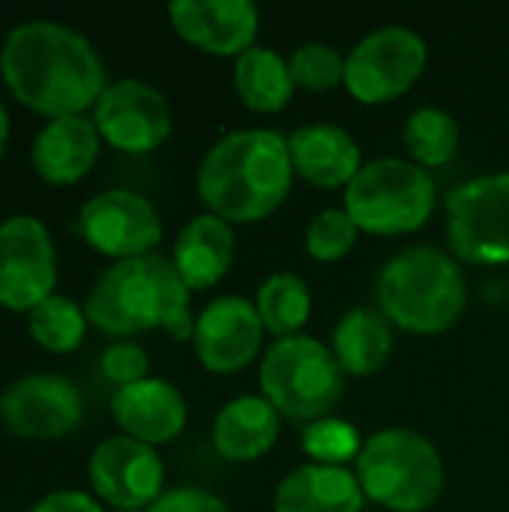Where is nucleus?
Returning a JSON list of instances; mask_svg holds the SVG:
<instances>
[{
  "mask_svg": "<svg viewBox=\"0 0 509 512\" xmlns=\"http://www.w3.org/2000/svg\"><path fill=\"white\" fill-rule=\"evenodd\" d=\"M0 78L24 108L48 120L84 114L108 87L93 42L75 27L48 18L21 21L6 33Z\"/></svg>",
  "mask_w": 509,
  "mask_h": 512,
  "instance_id": "f257e3e1",
  "label": "nucleus"
},
{
  "mask_svg": "<svg viewBox=\"0 0 509 512\" xmlns=\"http://www.w3.org/2000/svg\"><path fill=\"white\" fill-rule=\"evenodd\" d=\"M294 162L288 135L276 129H237L201 159L198 195L207 213L225 222H261L291 195Z\"/></svg>",
  "mask_w": 509,
  "mask_h": 512,
  "instance_id": "f03ea898",
  "label": "nucleus"
},
{
  "mask_svg": "<svg viewBox=\"0 0 509 512\" xmlns=\"http://www.w3.org/2000/svg\"><path fill=\"white\" fill-rule=\"evenodd\" d=\"M192 291L165 255H141L111 264L90 288L84 312L108 336H135L165 330L177 342L192 339Z\"/></svg>",
  "mask_w": 509,
  "mask_h": 512,
  "instance_id": "7ed1b4c3",
  "label": "nucleus"
},
{
  "mask_svg": "<svg viewBox=\"0 0 509 512\" xmlns=\"http://www.w3.org/2000/svg\"><path fill=\"white\" fill-rule=\"evenodd\" d=\"M378 312L417 336L450 330L468 303L459 261L435 246H408L396 252L375 285Z\"/></svg>",
  "mask_w": 509,
  "mask_h": 512,
  "instance_id": "20e7f679",
  "label": "nucleus"
},
{
  "mask_svg": "<svg viewBox=\"0 0 509 512\" xmlns=\"http://www.w3.org/2000/svg\"><path fill=\"white\" fill-rule=\"evenodd\" d=\"M354 474L369 501L393 512L432 510L447 480L438 447L414 429H381L366 438Z\"/></svg>",
  "mask_w": 509,
  "mask_h": 512,
  "instance_id": "39448f33",
  "label": "nucleus"
},
{
  "mask_svg": "<svg viewBox=\"0 0 509 512\" xmlns=\"http://www.w3.org/2000/svg\"><path fill=\"white\" fill-rule=\"evenodd\" d=\"M438 189L426 168L411 159L363 162L357 177L345 186V213L366 234L396 237L411 234L435 213Z\"/></svg>",
  "mask_w": 509,
  "mask_h": 512,
  "instance_id": "423d86ee",
  "label": "nucleus"
},
{
  "mask_svg": "<svg viewBox=\"0 0 509 512\" xmlns=\"http://www.w3.org/2000/svg\"><path fill=\"white\" fill-rule=\"evenodd\" d=\"M264 399L291 420H321L339 405L345 393V372L336 354L312 339H276L261 360Z\"/></svg>",
  "mask_w": 509,
  "mask_h": 512,
  "instance_id": "0eeeda50",
  "label": "nucleus"
},
{
  "mask_svg": "<svg viewBox=\"0 0 509 512\" xmlns=\"http://www.w3.org/2000/svg\"><path fill=\"white\" fill-rule=\"evenodd\" d=\"M447 240L465 264H509V171L474 177L450 192Z\"/></svg>",
  "mask_w": 509,
  "mask_h": 512,
  "instance_id": "6e6552de",
  "label": "nucleus"
},
{
  "mask_svg": "<svg viewBox=\"0 0 509 512\" xmlns=\"http://www.w3.org/2000/svg\"><path fill=\"white\" fill-rule=\"evenodd\" d=\"M429 63L420 33L390 24L363 36L345 60V87L363 105H384L405 96Z\"/></svg>",
  "mask_w": 509,
  "mask_h": 512,
  "instance_id": "1a4fd4ad",
  "label": "nucleus"
},
{
  "mask_svg": "<svg viewBox=\"0 0 509 512\" xmlns=\"http://www.w3.org/2000/svg\"><path fill=\"white\" fill-rule=\"evenodd\" d=\"M57 288V249L48 228L27 213L0 222V306L33 312Z\"/></svg>",
  "mask_w": 509,
  "mask_h": 512,
  "instance_id": "9d476101",
  "label": "nucleus"
},
{
  "mask_svg": "<svg viewBox=\"0 0 509 512\" xmlns=\"http://www.w3.org/2000/svg\"><path fill=\"white\" fill-rule=\"evenodd\" d=\"M78 231L84 243L99 255L129 261L153 255L162 240V216L144 195L129 189H108L81 207Z\"/></svg>",
  "mask_w": 509,
  "mask_h": 512,
  "instance_id": "9b49d317",
  "label": "nucleus"
},
{
  "mask_svg": "<svg viewBox=\"0 0 509 512\" xmlns=\"http://www.w3.org/2000/svg\"><path fill=\"white\" fill-rule=\"evenodd\" d=\"M93 123L114 150L150 153L168 141L174 117L159 87L138 78H120L111 81L93 105Z\"/></svg>",
  "mask_w": 509,
  "mask_h": 512,
  "instance_id": "f8f14e48",
  "label": "nucleus"
},
{
  "mask_svg": "<svg viewBox=\"0 0 509 512\" xmlns=\"http://www.w3.org/2000/svg\"><path fill=\"white\" fill-rule=\"evenodd\" d=\"M87 477L93 498L114 510L141 512L165 495V465L156 447L126 435H111L96 444Z\"/></svg>",
  "mask_w": 509,
  "mask_h": 512,
  "instance_id": "ddd939ff",
  "label": "nucleus"
},
{
  "mask_svg": "<svg viewBox=\"0 0 509 512\" xmlns=\"http://www.w3.org/2000/svg\"><path fill=\"white\" fill-rule=\"evenodd\" d=\"M81 417V390L63 375H24L0 396V423L15 438L54 441L78 429Z\"/></svg>",
  "mask_w": 509,
  "mask_h": 512,
  "instance_id": "4468645a",
  "label": "nucleus"
},
{
  "mask_svg": "<svg viewBox=\"0 0 509 512\" xmlns=\"http://www.w3.org/2000/svg\"><path fill=\"white\" fill-rule=\"evenodd\" d=\"M264 324L255 303L243 297H216L195 318L192 345L201 366L213 375H231L249 366L264 345Z\"/></svg>",
  "mask_w": 509,
  "mask_h": 512,
  "instance_id": "2eb2a0df",
  "label": "nucleus"
},
{
  "mask_svg": "<svg viewBox=\"0 0 509 512\" xmlns=\"http://www.w3.org/2000/svg\"><path fill=\"white\" fill-rule=\"evenodd\" d=\"M168 18L192 48L234 60L255 45L261 24L258 6L249 0H174Z\"/></svg>",
  "mask_w": 509,
  "mask_h": 512,
  "instance_id": "dca6fc26",
  "label": "nucleus"
},
{
  "mask_svg": "<svg viewBox=\"0 0 509 512\" xmlns=\"http://www.w3.org/2000/svg\"><path fill=\"white\" fill-rule=\"evenodd\" d=\"M114 423L141 444H168L186 429V399L165 378H144L111 396Z\"/></svg>",
  "mask_w": 509,
  "mask_h": 512,
  "instance_id": "f3484780",
  "label": "nucleus"
},
{
  "mask_svg": "<svg viewBox=\"0 0 509 512\" xmlns=\"http://www.w3.org/2000/svg\"><path fill=\"white\" fill-rule=\"evenodd\" d=\"M102 135L87 114L48 120L30 147L33 171L51 186H72L90 174L99 159Z\"/></svg>",
  "mask_w": 509,
  "mask_h": 512,
  "instance_id": "a211bd4d",
  "label": "nucleus"
},
{
  "mask_svg": "<svg viewBox=\"0 0 509 512\" xmlns=\"http://www.w3.org/2000/svg\"><path fill=\"white\" fill-rule=\"evenodd\" d=\"M294 174L321 189L348 186L363 168V153L354 135L333 123H309L288 138Z\"/></svg>",
  "mask_w": 509,
  "mask_h": 512,
  "instance_id": "6ab92c4d",
  "label": "nucleus"
},
{
  "mask_svg": "<svg viewBox=\"0 0 509 512\" xmlns=\"http://www.w3.org/2000/svg\"><path fill=\"white\" fill-rule=\"evenodd\" d=\"M234 249L237 240L231 222L213 213H201L180 228L171 261L189 291H204L225 279L234 261Z\"/></svg>",
  "mask_w": 509,
  "mask_h": 512,
  "instance_id": "aec40b11",
  "label": "nucleus"
},
{
  "mask_svg": "<svg viewBox=\"0 0 509 512\" xmlns=\"http://www.w3.org/2000/svg\"><path fill=\"white\" fill-rule=\"evenodd\" d=\"M363 486L357 474L336 465H303L291 471L273 495V512H360Z\"/></svg>",
  "mask_w": 509,
  "mask_h": 512,
  "instance_id": "412c9836",
  "label": "nucleus"
},
{
  "mask_svg": "<svg viewBox=\"0 0 509 512\" xmlns=\"http://www.w3.org/2000/svg\"><path fill=\"white\" fill-rule=\"evenodd\" d=\"M279 417L264 396H237L213 420V447L228 462H255L279 441Z\"/></svg>",
  "mask_w": 509,
  "mask_h": 512,
  "instance_id": "4be33fe9",
  "label": "nucleus"
},
{
  "mask_svg": "<svg viewBox=\"0 0 509 512\" xmlns=\"http://www.w3.org/2000/svg\"><path fill=\"white\" fill-rule=\"evenodd\" d=\"M234 90L246 108L276 114L291 105L297 84L291 75V63L279 51L267 45H252L234 60Z\"/></svg>",
  "mask_w": 509,
  "mask_h": 512,
  "instance_id": "5701e85b",
  "label": "nucleus"
},
{
  "mask_svg": "<svg viewBox=\"0 0 509 512\" xmlns=\"http://www.w3.org/2000/svg\"><path fill=\"white\" fill-rule=\"evenodd\" d=\"M330 351L336 354L342 372L375 375L378 369H384L393 351L390 321L378 309H363V306L348 309L333 330Z\"/></svg>",
  "mask_w": 509,
  "mask_h": 512,
  "instance_id": "b1692460",
  "label": "nucleus"
},
{
  "mask_svg": "<svg viewBox=\"0 0 509 512\" xmlns=\"http://www.w3.org/2000/svg\"><path fill=\"white\" fill-rule=\"evenodd\" d=\"M255 309L261 315V324L276 339L300 336L303 324L312 312V294L309 285L294 273H273L255 297Z\"/></svg>",
  "mask_w": 509,
  "mask_h": 512,
  "instance_id": "393cba45",
  "label": "nucleus"
},
{
  "mask_svg": "<svg viewBox=\"0 0 509 512\" xmlns=\"http://www.w3.org/2000/svg\"><path fill=\"white\" fill-rule=\"evenodd\" d=\"M405 147L420 168H441L459 150V120L444 108H417L405 123Z\"/></svg>",
  "mask_w": 509,
  "mask_h": 512,
  "instance_id": "a878e982",
  "label": "nucleus"
},
{
  "mask_svg": "<svg viewBox=\"0 0 509 512\" xmlns=\"http://www.w3.org/2000/svg\"><path fill=\"white\" fill-rule=\"evenodd\" d=\"M87 312L63 294H51L33 312H27V330L33 342L51 354L75 351L87 336Z\"/></svg>",
  "mask_w": 509,
  "mask_h": 512,
  "instance_id": "bb28decb",
  "label": "nucleus"
},
{
  "mask_svg": "<svg viewBox=\"0 0 509 512\" xmlns=\"http://www.w3.org/2000/svg\"><path fill=\"white\" fill-rule=\"evenodd\" d=\"M345 54L330 42H303L291 54L294 84L309 93H330L345 84Z\"/></svg>",
  "mask_w": 509,
  "mask_h": 512,
  "instance_id": "cd10ccee",
  "label": "nucleus"
},
{
  "mask_svg": "<svg viewBox=\"0 0 509 512\" xmlns=\"http://www.w3.org/2000/svg\"><path fill=\"white\" fill-rule=\"evenodd\" d=\"M303 450L306 456H312L315 465L345 468V462L351 459L357 462L363 450V438L351 423L336 420V417H321L303 429Z\"/></svg>",
  "mask_w": 509,
  "mask_h": 512,
  "instance_id": "c85d7f7f",
  "label": "nucleus"
},
{
  "mask_svg": "<svg viewBox=\"0 0 509 512\" xmlns=\"http://www.w3.org/2000/svg\"><path fill=\"white\" fill-rule=\"evenodd\" d=\"M360 237V228L354 225V219L345 213V207H330V210H321L309 228H306V252L315 258V261H342L354 243Z\"/></svg>",
  "mask_w": 509,
  "mask_h": 512,
  "instance_id": "c756f323",
  "label": "nucleus"
},
{
  "mask_svg": "<svg viewBox=\"0 0 509 512\" xmlns=\"http://www.w3.org/2000/svg\"><path fill=\"white\" fill-rule=\"evenodd\" d=\"M99 366H102V375L111 384H117V390L120 387H129V384H138V381L147 378V354H144V348L135 345V342H126V339L108 345L102 351Z\"/></svg>",
  "mask_w": 509,
  "mask_h": 512,
  "instance_id": "7c9ffc66",
  "label": "nucleus"
},
{
  "mask_svg": "<svg viewBox=\"0 0 509 512\" xmlns=\"http://www.w3.org/2000/svg\"><path fill=\"white\" fill-rule=\"evenodd\" d=\"M144 512H231L228 504L207 492V489H195V486H183V489H171L165 492L156 504H150Z\"/></svg>",
  "mask_w": 509,
  "mask_h": 512,
  "instance_id": "2f4dec72",
  "label": "nucleus"
},
{
  "mask_svg": "<svg viewBox=\"0 0 509 512\" xmlns=\"http://www.w3.org/2000/svg\"><path fill=\"white\" fill-rule=\"evenodd\" d=\"M27 512H105L102 504L78 489H63V492H51L42 501H36Z\"/></svg>",
  "mask_w": 509,
  "mask_h": 512,
  "instance_id": "473e14b6",
  "label": "nucleus"
},
{
  "mask_svg": "<svg viewBox=\"0 0 509 512\" xmlns=\"http://www.w3.org/2000/svg\"><path fill=\"white\" fill-rule=\"evenodd\" d=\"M6 141H9V114H6V108L0 102V159L6 153Z\"/></svg>",
  "mask_w": 509,
  "mask_h": 512,
  "instance_id": "72a5a7b5",
  "label": "nucleus"
}]
</instances>
